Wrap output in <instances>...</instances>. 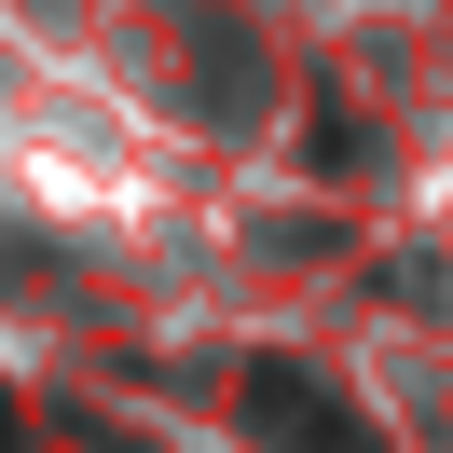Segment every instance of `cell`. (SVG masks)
<instances>
[{"mask_svg": "<svg viewBox=\"0 0 453 453\" xmlns=\"http://www.w3.org/2000/svg\"><path fill=\"white\" fill-rule=\"evenodd\" d=\"M234 426H248V440H275V453H385V426L343 412L303 357H248V371H234Z\"/></svg>", "mask_w": 453, "mask_h": 453, "instance_id": "6da1fadb", "label": "cell"}]
</instances>
